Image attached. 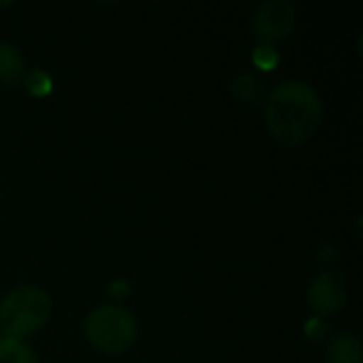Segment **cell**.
<instances>
[{
	"instance_id": "12",
	"label": "cell",
	"mask_w": 363,
	"mask_h": 363,
	"mask_svg": "<svg viewBox=\"0 0 363 363\" xmlns=\"http://www.w3.org/2000/svg\"><path fill=\"white\" fill-rule=\"evenodd\" d=\"M304 334H306V338L319 342V340H325V338L330 336V325H328L321 317H313V319L306 321Z\"/></svg>"
},
{
	"instance_id": "3",
	"label": "cell",
	"mask_w": 363,
	"mask_h": 363,
	"mask_svg": "<svg viewBox=\"0 0 363 363\" xmlns=\"http://www.w3.org/2000/svg\"><path fill=\"white\" fill-rule=\"evenodd\" d=\"M83 332L89 345L102 353H123L130 349L138 336V323L130 311L117 304H106L94 308L85 321Z\"/></svg>"
},
{
	"instance_id": "6",
	"label": "cell",
	"mask_w": 363,
	"mask_h": 363,
	"mask_svg": "<svg viewBox=\"0 0 363 363\" xmlns=\"http://www.w3.org/2000/svg\"><path fill=\"white\" fill-rule=\"evenodd\" d=\"M26 77V66L19 49L0 40V85H17Z\"/></svg>"
},
{
	"instance_id": "7",
	"label": "cell",
	"mask_w": 363,
	"mask_h": 363,
	"mask_svg": "<svg viewBox=\"0 0 363 363\" xmlns=\"http://www.w3.org/2000/svg\"><path fill=\"white\" fill-rule=\"evenodd\" d=\"M330 363H363L362 340L355 334H340L330 342L328 349Z\"/></svg>"
},
{
	"instance_id": "2",
	"label": "cell",
	"mask_w": 363,
	"mask_h": 363,
	"mask_svg": "<svg viewBox=\"0 0 363 363\" xmlns=\"http://www.w3.org/2000/svg\"><path fill=\"white\" fill-rule=\"evenodd\" d=\"M51 315L49 296L36 285H19L11 289L0 302L2 332L15 338L36 334Z\"/></svg>"
},
{
	"instance_id": "8",
	"label": "cell",
	"mask_w": 363,
	"mask_h": 363,
	"mask_svg": "<svg viewBox=\"0 0 363 363\" xmlns=\"http://www.w3.org/2000/svg\"><path fill=\"white\" fill-rule=\"evenodd\" d=\"M0 363H36V355L21 338L0 332Z\"/></svg>"
},
{
	"instance_id": "11",
	"label": "cell",
	"mask_w": 363,
	"mask_h": 363,
	"mask_svg": "<svg viewBox=\"0 0 363 363\" xmlns=\"http://www.w3.org/2000/svg\"><path fill=\"white\" fill-rule=\"evenodd\" d=\"M281 55L272 45H257L253 51V64L264 68V70H272L279 64Z\"/></svg>"
},
{
	"instance_id": "9",
	"label": "cell",
	"mask_w": 363,
	"mask_h": 363,
	"mask_svg": "<svg viewBox=\"0 0 363 363\" xmlns=\"http://www.w3.org/2000/svg\"><path fill=\"white\" fill-rule=\"evenodd\" d=\"M232 94L238 100H245L249 104H257L264 96V81L253 72H242L232 81Z\"/></svg>"
},
{
	"instance_id": "1",
	"label": "cell",
	"mask_w": 363,
	"mask_h": 363,
	"mask_svg": "<svg viewBox=\"0 0 363 363\" xmlns=\"http://www.w3.org/2000/svg\"><path fill=\"white\" fill-rule=\"evenodd\" d=\"M321 115V98L304 81H283L268 96L266 125L281 145L296 147L308 140L319 128Z\"/></svg>"
},
{
	"instance_id": "4",
	"label": "cell",
	"mask_w": 363,
	"mask_h": 363,
	"mask_svg": "<svg viewBox=\"0 0 363 363\" xmlns=\"http://www.w3.org/2000/svg\"><path fill=\"white\" fill-rule=\"evenodd\" d=\"M298 13L289 0H266L253 15V30L262 45H272L291 34Z\"/></svg>"
},
{
	"instance_id": "5",
	"label": "cell",
	"mask_w": 363,
	"mask_h": 363,
	"mask_svg": "<svg viewBox=\"0 0 363 363\" xmlns=\"http://www.w3.org/2000/svg\"><path fill=\"white\" fill-rule=\"evenodd\" d=\"M349 289H347V279L338 270H328L321 272L313 285L308 287V304L313 311H317L321 317L323 315H334L338 313L345 302H347Z\"/></svg>"
},
{
	"instance_id": "10",
	"label": "cell",
	"mask_w": 363,
	"mask_h": 363,
	"mask_svg": "<svg viewBox=\"0 0 363 363\" xmlns=\"http://www.w3.org/2000/svg\"><path fill=\"white\" fill-rule=\"evenodd\" d=\"M23 83H26V89H28L32 96H47V94L51 91V85H53L51 77H49L45 70H38V68L26 72Z\"/></svg>"
},
{
	"instance_id": "13",
	"label": "cell",
	"mask_w": 363,
	"mask_h": 363,
	"mask_svg": "<svg viewBox=\"0 0 363 363\" xmlns=\"http://www.w3.org/2000/svg\"><path fill=\"white\" fill-rule=\"evenodd\" d=\"M108 294L115 298H125L130 294V283L128 281H115L108 285Z\"/></svg>"
}]
</instances>
